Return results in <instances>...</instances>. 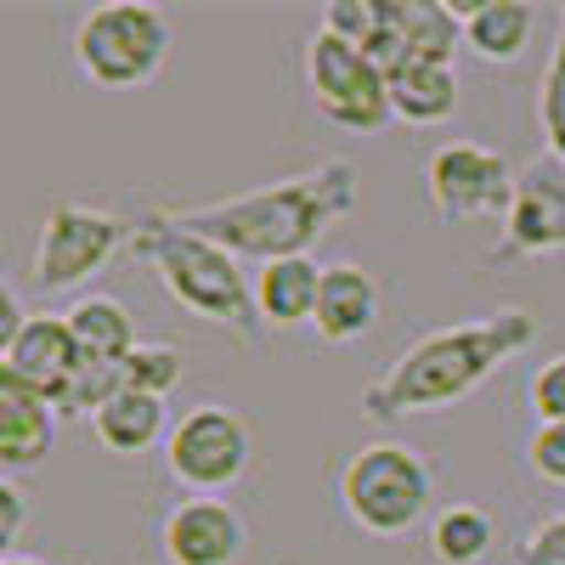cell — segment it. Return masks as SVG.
Here are the masks:
<instances>
[{
  "instance_id": "cell-1",
  "label": "cell",
  "mask_w": 565,
  "mask_h": 565,
  "mask_svg": "<svg viewBox=\"0 0 565 565\" xmlns=\"http://www.w3.org/2000/svg\"><path fill=\"white\" fill-rule=\"evenodd\" d=\"M532 345H537V317L526 306H503L492 317L430 328V334H418L380 380L362 385V413L373 424L447 413L463 396H476L492 373H503Z\"/></svg>"
},
{
  "instance_id": "cell-2",
  "label": "cell",
  "mask_w": 565,
  "mask_h": 565,
  "mask_svg": "<svg viewBox=\"0 0 565 565\" xmlns=\"http://www.w3.org/2000/svg\"><path fill=\"white\" fill-rule=\"evenodd\" d=\"M351 215H356V170L345 159H322L306 175L255 186V193H238V199L170 210L175 226L199 232V238L221 244L238 260H260V266L306 255L317 238H328Z\"/></svg>"
},
{
  "instance_id": "cell-3",
  "label": "cell",
  "mask_w": 565,
  "mask_h": 565,
  "mask_svg": "<svg viewBox=\"0 0 565 565\" xmlns=\"http://www.w3.org/2000/svg\"><path fill=\"white\" fill-rule=\"evenodd\" d=\"M136 255L153 266L159 289L181 311H193L199 322H215V328H232L244 345L266 340V322H260V306H255V282L238 271V255H226L221 244L175 226L170 210L136 215Z\"/></svg>"
},
{
  "instance_id": "cell-4",
  "label": "cell",
  "mask_w": 565,
  "mask_h": 565,
  "mask_svg": "<svg viewBox=\"0 0 565 565\" xmlns=\"http://www.w3.org/2000/svg\"><path fill=\"white\" fill-rule=\"evenodd\" d=\"M436 503V469L413 441H367L340 463V509L367 537H407Z\"/></svg>"
},
{
  "instance_id": "cell-5",
  "label": "cell",
  "mask_w": 565,
  "mask_h": 565,
  "mask_svg": "<svg viewBox=\"0 0 565 565\" xmlns=\"http://www.w3.org/2000/svg\"><path fill=\"white\" fill-rule=\"evenodd\" d=\"M74 68L97 85V90H136L159 79L170 57V18L148 0H114V7H90L79 12L68 34Z\"/></svg>"
},
{
  "instance_id": "cell-6",
  "label": "cell",
  "mask_w": 565,
  "mask_h": 565,
  "mask_svg": "<svg viewBox=\"0 0 565 565\" xmlns=\"http://www.w3.org/2000/svg\"><path fill=\"white\" fill-rule=\"evenodd\" d=\"M119 249H136V215H114L103 204L63 199L45 210L34 260H29V282L45 295H68L85 277H97Z\"/></svg>"
},
{
  "instance_id": "cell-7",
  "label": "cell",
  "mask_w": 565,
  "mask_h": 565,
  "mask_svg": "<svg viewBox=\"0 0 565 565\" xmlns=\"http://www.w3.org/2000/svg\"><path fill=\"white\" fill-rule=\"evenodd\" d=\"M164 469L186 498H221L255 469V424L221 402L186 407L164 441Z\"/></svg>"
},
{
  "instance_id": "cell-8",
  "label": "cell",
  "mask_w": 565,
  "mask_h": 565,
  "mask_svg": "<svg viewBox=\"0 0 565 565\" xmlns=\"http://www.w3.org/2000/svg\"><path fill=\"white\" fill-rule=\"evenodd\" d=\"M306 90L328 125H340L351 136H373L385 130L391 114V74L385 63L362 52V45H345L334 34H311L306 40Z\"/></svg>"
},
{
  "instance_id": "cell-9",
  "label": "cell",
  "mask_w": 565,
  "mask_h": 565,
  "mask_svg": "<svg viewBox=\"0 0 565 565\" xmlns=\"http://www.w3.org/2000/svg\"><path fill=\"white\" fill-rule=\"evenodd\" d=\"M514 170L509 153L487 148V141H447L424 159V193H430L441 221H487V215H509L514 199Z\"/></svg>"
},
{
  "instance_id": "cell-10",
  "label": "cell",
  "mask_w": 565,
  "mask_h": 565,
  "mask_svg": "<svg viewBox=\"0 0 565 565\" xmlns=\"http://www.w3.org/2000/svg\"><path fill=\"white\" fill-rule=\"evenodd\" d=\"M503 226V244L492 260H521V255H559L565 249V159L559 153H532L514 170V199Z\"/></svg>"
},
{
  "instance_id": "cell-11",
  "label": "cell",
  "mask_w": 565,
  "mask_h": 565,
  "mask_svg": "<svg viewBox=\"0 0 565 565\" xmlns=\"http://www.w3.org/2000/svg\"><path fill=\"white\" fill-rule=\"evenodd\" d=\"M164 565H244L249 526L226 498H181L159 526Z\"/></svg>"
},
{
  "instance_id": "cell-12",
  "label": "cell",
  "mask_w": 565,
  "mask_h": 565,
  "mask_svg": "<svg viewBox=\"0 0 565 565\" xmlns=\"http://www.w3.org/2000/svg\"><path fill=\"white\" fill-rule=\"evenodd\" d=\"M463 45V18L441 0H385V34L373 45V57L385 68L396 63H452Z\"/></svg>"
},
{
  "instance_id": "cell-13",
  "label": "cell",
  "mask_w": 565,
  "mask_h": 565,
  "mask_svg": "<svg viewBox=\"0 0 565 565\" xmlns=\"http://www.w3.org/2000/svg\"><path fill=\"white\" fill-rule=\"evenodd\" d=\"M74 367H79V345L63 311H34L12 340H0V373H12L40 396H57Z\"/></svg>"
},
{
  "instance_id": "cell-14",
  "label": "cell",
  "mask_w": 565,
  "mask_h": 565,
  "mask_svg": "<svg viewBox=\"0 0 565 565\" xmlns=\"http://www.w3.org/2000/svg\"><path fill=\"white\" fill-rule=\"evenodd\" d=\"M380 311H385V295H380V282H373L367 266H356V260L322 266V295H317V317H311L322 345L367 340L380 328Z\"/></svg>"
},
{
  "instance_id": "cell-15",
  "label": "cell",
  "mask_w": 565,
  "mask_h": 565,
  "mask_svg": "<svg viewBox=\"0 0 565 565\" xmlns=\"http://www.w3.org/2000/svg\"><path fill=\"white\" fill-rule=\"evenodd\" d=\"M57 441V407L52 396L29 391L23 380L0 373V476H29L34 463H45Z\"/></svg>"
},
{
  "instance_id": "cell-16",
  "label": "cell",
  "mask_w": 565,
  "mask_h": 565,
  "mask_svg": "<svg viewBox=\"0 0 565 565\" xmlns=\"http://www.w3.org/2000/svg\"><path fill=\"white\" fill-rule=\"evenodd\" d=\"M317 295H322V266L311 255H289V260H271L255 271V306H260V322L271 334L311 328Z\"/></svg>"
},
{
  "instance_id": "cell-17",
  "label": "cell",
  "mask_w": 565,
  "mask_h": 565,
  "mask_svg": "<svg viewBox=\"0 0 565 565\" xmlns=\"http://www.w3.org/2000/svg\"><path fill=\"white\" fill-rule=\"evenodd\" d=\"M458 18H463V52H476L492 68L521 63L537 34V12L526 0H476V7H458Z\"/></svg>"
},
{
  "instance_id": "cell-18",
  "label": "cell",
  "mask_w": 565,
  "mask_h": 565,
  "mask_svg": "<svg viewBox=\"0 0 565 565\" xmlns=\"http://www.w3.org/2000/svg\"><path fill=\"white\" fill-rule=\"evenodd\" d=\"M170 407L164 396H141V391H119L97 418H90V436H97L114 458H148L153 447L164 452L170 441Z\"/></svg>"
},
{
  "instance_id": "cell-19",
  "label": "cell",
  "mask_w": 565,
  "mask_h": 565,
  "mask_svg": "<svg viewBox=\"0 0 565 565\" xmlns=\"http://www.w3.org/2000/svg\"><path fill=\"white\" fill-rule=\"evenodd\" d=\"M391 74V114L402 125H447L458 114V68L452 63H396Z\"/></svg>"
},
{
  "instance_id": "cell-20",
  "label": "cell",
  "mask_w": 565,
  "mask_h": 565,
  "mask_svg": "<svg viewBox=\"0 0 565 565\" xmlns=\"http://www.w3.org/2000/svg\"><path fill=\"white\" fill-rule=\"evenodd\" d=\"M63 317H68V328H74L79 356L125 362V356L141 345V340H136V317H130V306L114 300V295H85V300H74Z\"/></svg>"
},
{
  "instance_id": "cell-21",
  "label": "cell",
  "mask_w": 565,
  "mask_h": 565,
  "mask_svg": "<svg viewBox=\"0 0 565 565\" xmlns=\"http://www.w3.org/2000/svg\"><path fill=\"white\" fill-rule=\"evenodd\" d=\"M498 543V526L481 503H452L430 521V554L436 565H481Z\"/></svg>"
},
{
  "instance_id": "cell-22",
  "label": "cell",
  "mask_w": 565,
  "mask_h": 565,
  "mask_svg": "<svg viewBox=\"0 0 565 565\" xmlns=\"http://www.w3.org/2000/svg\"><path fill=\"white\" fill-rule=\"evenodd\" d=\"M119 391H125V367L119 362L79 356V367L68 373V385L52 396V407H57V418H97Z\"/></svg>"
},
{
  "instance_id": "cell-23",
  "label": "cell",
  "mask_w": 565,
  "mask_h": 565,
  "mask_svg": "<svg viewBox=\"0 0 565 565\" xmlns=\"http://www.w3.org/2000/svg\"><path fill=\"white\" fill-rule=\"evenodd\" d=\"M119 367H125V391H141V396H170L186 380V356L170 340H141Z\"/></svg>"
},
{
  "instance_id": "cell-24",
  "label": "cell",
  "mask_w": 565,
  "mask_h": 565,
  "mask_svg": "<svg viewBox=\"0 0 565 565\" xmlns=\"http://www.w3.org/2000/svg\"><path fill=\"white\" fill-rule=\"evenodd\" d=\"M322 34H334L345 45H362V52H373L385 34V0H334V7L322 12L317 23Z\"/></svg>"
},
{
  "instance_id": "cell-25",
  "label": "cell",
  "mask_w": 565,
  "mask_h": 565,
  "mask_svg": "<svg viewBox=\"0 0 565 565\" xmlns=\"http://www.w3.org/2000/svg\"><path fill=\"white\" fill-rule=\"evenodd\" d=\"M537 125H543V148L565 159V29L554 40V57H548V74L537 85Z\"/></svg>"
},
{
  "instance_id": "cell-26",
  "label": "cell",
  "mask_w": 565,
  "mask_h": 565,
  "mask_svg": "<svg viewBox=\"0 0 565 565\" xmlns=\"http://www.w3.org/2000/svg\"><path fill=\"white\" fill-rule=\"evenodd\" d=\"M526 402H532L537 424H565V351L537 362L532 385H526Z\"/></svg>"
},
{
  "instance_id": "cell-27",
  "label": "cell",
  "mask_w": 565,
  "mask_h": 565,
  "mask_svg": "<svg viewBox=\"0 0 565 565\" xmlns=\"http://www.w3.org/2000/svg\"><path fill=\"white\" fill-rule=\"evenodd\" d=\"M526 463L548 487H565V424H537L526 436Z\"/></svg>"
},
{
  "instance_id": "cell-28",
  "label": "cell",
  "mask_w": 565,
  "mask_h": 565,
  "mask_svg": "<svg viewBox=\"0 0 565 565\" xmlns=\"http://www.w3.org/2000/svg\"><path fill=\"white\" fill-rule=\"evenodd\" d=\"M521 565H565V514L537 521L521 543Z\"/></svg>"
},
{
  "instance_id": "cell-29",
  "label": "cell",
  "mask_w": 565,
  "mask_h": 565,
  "mask_svg": "<svg viewBox=\"0 0 565 565\" xmlns=\"http://www.w3.org/2000/svg\"><path fill=\"white\" fill-rule=\"evenodd\" d=\"M0 543H7V554H18V543H23V521H29V498H23V487L12 481V476H0Z\"/></svg>"
},
{
  "instance_id": "cell-30",
  "label": "cell",
  "mask_w": 565,
  "mask_h": 565,
  "mask_svg": "<svg viewBox=\"0 0 565 565\" xmlns=\"http://www.w3.org/2000/svg\"><path fill=\"white\" fill-rule=\"evenodd\" d=\"M0 565H45V559H34V554H0Z\"/></svg>"
},
{
  "instance_id": "cell-31",
  "label": "cell",
  "mask_w": 565,
  "mask_h": 565,
  "mask_svg": "<svg viewBox=\"0 0 565 565\" xmlns=\"http://www.w3.org/2000/svg\"><path fill=\"white\" fill-rule=\"evenodd\" d=\"M559 29H565V12H559Z\"/></svg>"
}]
</instances>
